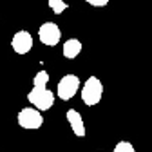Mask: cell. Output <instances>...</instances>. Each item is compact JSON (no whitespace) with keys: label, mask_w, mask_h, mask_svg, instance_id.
I'll return each mask as SVG.
<instances>
[{"label":"cell","mask_w":152,"mask_h":152,"mask_svg":"<svg viewBox=\"0 0 152 152\" xmlns=\"http://www.w3.org/2000/svg\"><path fill=\"white\" fill-rule=\"evenodd\" d=\"M27 100H29V103L34 109H38L40 112H44V110H49L54 105V92L49 91L47 87H44V89L33 87L27 92Z\"/></svg>","instance_id":"cell-2"},{"label":"cell","mask_w":152,"mask_h":152,"mask_svg":"<svg viewBox=\"0 0 152 152\" xmlns=\"http://www.w3.org/2000/svg\"><path fill=\"white\" fill-rule=\"evenodd\" d=\"M65 118H67V123L69 127L72 129L74 132V136H78V138H83L87 134V130H85V123H83V118H82V114L76 110V109H69L65 112Z\"/></svg>","instance_id":"cell-7"},{"label":"cell","mask_w":152,"mask_h":152,"mask_svg":"<svg viewBox=\"0 0 152 152\" xmlns=\"http://www.w3.org/2000/svg\"><path fill=\"white\" fill-rule=\"evenodd\" d=\"M16 121L26 130H36V129H40L44 125V114L34 107H26V109H22L18 112Z\"/></svg>","instance_id":"cell-3"},{"label":"cell","mask_w":152,"mask_h":152,"mask_svg":"<svg viewBox=\"0 0 152 152\" xmlns=\"http://www.w3.org/2000/svg\"><path fill=\"white\" fill-rule=\"evenodd\" d=\"M47 83H49V72L47 71H38L33 78V87L44 89V87H47Z\"/></svg>","instance_id":"cell-9"},{"label":"cell","mask_w":152,"mask_h":152,"mask_svg":"<svg viewBox=\"0 0 152 152\" xmlns=\"http://www.w3.org/2000/svg\"><path fill=\"white\" fill-rule=\"evenodd\" d=\"M100 152H102V150H100Z\"/></svg>","instance_id":"cell-13"},{"label":"cell","mask_w":152,"mask_h":152,"mask_svg":"<svg viewBox=\"0 0 152 152\" xmlns=\"http://www.w3.org/2000/svg\"><path fill=\"white\" fill-rule=\"evenodd\" d=\"M62 53L67 60H74L76 56L82 53V42L78 38H69L67 42H64V47H62Z\"/></svg>","instance_id":"cell-8"},{"label":"cell","mask_w":152,"mask_h":152,"mask_svg":"<svg viewBox=\"0 0 152 152\" xmlns=\"http://www.w3.org/2000/svg\"><path fill=\"white\" fill-rule=\"evenodd\" d=\"M112 152H136V148L130 141H120V143H116Z\"/></svg>","instance_id":"cell-11"},{"label":"cell","mask_w":152,"mask_h":152,"mask_svg":"<svg viewBox=\"0 0 152 152\" xmlns=\"http://www.w3.org/2000/svg\"><path fill=\"white\" fill-rule=\"evenodd\" d=\"M11 47L16 54H27L33 49V34L26 29L16 31L11 38Z\"/></svg>","instance_id":"cell-6"},{"label":"cell","mask_w":152,"mask_h":152,"mask_svg":"<svg viewBox=\"0 0 152 152\" xmlns=\"http://www.w3.org/2000/svg\"><path fill=\"white\" fill-rule=\"evenodd\" d=\"M49 9L54 13V15H62L65 9H67V4L64 2V0H49Z\"/></svg>","instance_id":"cell-10"},{"label":"cell","mask_w":152,"mask_h":152,"mask_svg":"<svg viewBox=\"0 0 152 152\" xmlns=\"http://www.w3.org/2000/svg\"><path fill=\"white\" fill-rule=\"evenodd\" d=\"M103 96V83L98 76H89L82 87V100L87 107H94L102 102Z\"/></svg>","instance_id":"cell-1"},{"label":"cell","mask_w":152,"mask_h":152,"mask_svg":"<svg viewBox=\"0 0 152 152\" xmlns=\"http://www.w3.org/2000/svg\"><path fill=\"white\" fill-rule=\"evenodd\" d=\"M85 2L92 7H103V6L109 4V0H85Z\"/></svg>","instance_id":"cell-12"},{"label":"cell","mask_w":152,"mask_h":152,"mask_svg":"<svg viewBox=\"0 0 152 152\" xmlns=\"http://www.w3.org/2000/svg\"><path fill=\"white\" fill-rule=\"evenodd\" d=\"M38 38H40V42L44 45L54 47L62 40V31L54 22H44L40 27H38Z\"/></svg>","instance_id":"cell-5"},{"label":"cell","mask_w":152,"mask_h":152,"mask_svg":"<svg viewBox=\"0 0 152 152\" xmlns=\"http://www.w3.org/2000/svg\"><path fill=\"white\" fill-rule=\"evenodd\" d=\"M80 78L76 74H65L64 78L58 82V87H56V94L58 98L64 102H69L74 98V94L80 91Z\"/></svg>","instance_id":"cell-4"}]
</instances>
